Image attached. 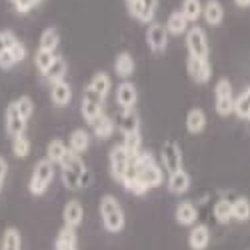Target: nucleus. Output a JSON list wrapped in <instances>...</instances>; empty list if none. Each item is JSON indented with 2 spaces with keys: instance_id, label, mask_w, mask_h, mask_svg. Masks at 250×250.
<instances>
[{
  "instance_id": "obj_1",
  "label": "nucleus",
  "mask_w": 250,
  "mask_h": 250,
  "mask_svg": "<svg viewBox=\"0 0 250 250\" xmlns=\"http://www.w3.org/2000/svg\"><path fill=\"white\" fill-rule=\"evenodd\" d=\"M126 176L138 178L148 190L150 188H158V186L164 182L162 166L156 162V158L148 150H140L136 156H132L130 166H128V170H126Z\"/></svg>"
},
{
  "instance_id": "obj_2",
  "label": "nucleus",
  "mask_w": 250,
  "mask_h": 250,
  "mask_svg": "<svg viewBox=\"0 0 250 250\" xmlns=\"http://www.w3.org/2000/svg\"><path fill=\"white\" fill-rule=\"evenodd\" d=\"M98 212H100V218H102L104 228H106L108 232L118 234L122 228H124V222H126V218H124V210H122L120 202L116 200V196L104 194L100 198V204H98Z\"/></svg>"
},
{
  "instance_id": "obj_3",
  "label": "nucleus",
  "mask_w": 250,
  "mask_h": 250,
  "mask_svg": "<svg viewBox=\"0 0 250 250\" xmlns=\"http://www.w3.org/2000/svg\"><path fill=\"white\" fill-rule=\"evenodd\" d=\"M58 166H60L62 184H64L68 190H80L82 188V178H84V174L88 172L84 160H82L78 154L68 152Z\"/></svg>"
},
{
  "instance_id": "obj_4",
  "label": "nucleus",
  "mask_w": 250,
  "mask_h": 250,
  "mask_svg": "<svg viewBox=\"0 0 250 250\" xmlns=\"http://www.w3.org/2000/svg\"><path fill=\"white\" fill-rule=\"evenodd\" d=\"M52 178H54V164L48 158H40L34 164V170H32V176H30V182H28L30 194L32 196H42L48 190Z\"/></svg>"
},
{
  "instance_id": "obj_5",
  "label": "nucleus",
  "mask_w": 250,
  "mask_h": 250,
  "mask_svg": "<svg viewBox=\"0 0 250 250\" xmlns=\"http://www.w3.org/2000/svg\"><path fill=\"white\" fill-rule=\"evenodd\" d=\"M232 104H234V90L230 80L220 78L214 86V108L220 116H228L232 112Z\"/></svg>"
},
{
  "instance_id": "obj_6",
  "label": "nucleus",
  "mask_w": 250,
  "mask_h": 250,
  "mask_svg": "<svg viewBox=\"0 0 250 250\" xmlns=\"http://www.w3.org/2000/svg\"><path fill=\"white\" fill-rule=\"evenodd\" d=\"M186 48H188V56L208 58V54H210L208 36L200 26H192L186 30Z\"/></svg>"
},
{
  "instance_id": "obj_7",
  "label": "nucleus",
  "mask_w": 250,
  "mask_h": 250,
  "mask_svg": "<svg viewBox=\"0 0 250 250\" xmlns=\"http://www.w3.org/2000/svg\"><path fill=\"white\" fill-rule=\"evenodd\" d=\"M160 166L168 174L182 168V150L174 140H166L160 146Z\"/></svg>"
},
{
  "instance_id": "obj_8",
  "label": "nucleus",
  "mask_w": 250,
  "mask_h": 250,
  "mask_svg": "<svg viewBox=\"0 0 250 250\" xmlns=\"http://www.w3.org/2000/svg\"><path fill=\"white\" fill-rule=\"evenodd\" d=\"M104 98H100L96 92H92L88 86L84 88V94H82V104H80V112L82 118H84L88 124H92L104 110Z\"/></svg>"
},
{
  "instance_id": "obj_9",
  "label": "nucleus",
  "mask_w": 250,
  "mask_h": 250,
  "mask_svg": "<svg viewBox=\"0 0 250 250\" xmlns=\"http://www.w3.org/2000/svg\"><path fill=\"white\" fill-rule=\"evenodd\" d=\"M130 160H132V156L126 152V148H124L122 144H116L110 150V174L116 182H122V178L126 176Z\"/></svg>"
},
{
  "instance_id": "obj_10",
  "label": "nucleus",
  "mask_w": 250,
  "mask_h": 250,
  "mask_svg": "<svg viewBox=\"0 0 250 250\" xmlns=\"http://www.w3.org/2000/svg\"><path fill=\"white\" fill-rule=\"evenodd\" d=\"M186 70H188V76L196 82V84H204V82H208L212 76V68H210L208 58L188 56V60H186Z\"/></svg>"
},
{
  "instance_id": "obj_11",
  "label": "nucleus",
  "mask_w": 250,
  "mask_h": 250,
  "mask_svg": "<svg viewBox=\"0 0 250 250\" xmlns=\"http://www.w3.org/2000/svg\"><path fill=\"white\" fill-rule=\"evenodd\" d=\"M114 98H116V104L122 110H134L136 102H138V90H136V86L132 84V82L122 80L116 86Z\"/></svg>"
},
{
  "instance_id": "obj_12",
  "label": "nucleus",
  "mask_w": 250,
  "mask_h": 250,
  "mask_svg": "<svg viewBox=\"0 0 250 250\" xmlns=\"http://www.w3.org/2000/svg\"><path fill=\"white\" fill-rule=\"evenodd\" d=\"M146 44L152 52L160 54L166 50V46H168V32H166V28L158 22H150L148 28H146Z\"/></svg>"
},
{
  "instance_id": "obj_13",
  "label": "nucleus",
  "mask_w": 250,
  "mask_h": 250,
  "mask_svg": "<svg viewBox=\"0 0 250 250\" xmlns=\"http://www.w3.org/2000/svg\"><path fill=\"white\" fill-rule=\"evenodd\" d=\"M156 8H158V0H136L128 6L130 14L138 20L142 24H150L152 18L156 14Z\"/></svg>"
},
{
  "instance_id": "obj_14",
  "label": "nucleus",
  "mask_w": 250,
  "mask_h": 250,
  "mask_svg": "<svg viewBox=\"0 0 250 250\" xmlns=\"http://www.w3.org/2000/svg\"><path fill=\"white\" fill-rule=\"evenodd\" d=\"M4 120H6V132H8V136H10V138L20 136V134H26V124H28V122H26L22 116H20V112L16 110L14 100L8 104Z\"/></svg>"
},
{
  "instance_id": "obj_15",
  "label": "nucleus",
  "mask_w": 250,
  "mask_h": 250,
  "mask_svg": "<svg viewBox=\"0 0 250 250\" xmlns=\"http://www.w3.org/2000/svg\"><path fill=\"white\" fill-rule=\"evenodd\" d=\"M120 134L122 136H128V134H136L140 132V118L136 114V110H122L118 114V120L114 122Z\"/></svg>"
},
{
  "instance_id": "obj_16",
  "label": "nucleus",
  "mask_w": 250,
  "mask_h": 250,
  "mask_svg": "<svg viewBox=\"0 0 250 250\" xmlns=\"http://www.w3.org/2000/svg\"><path fill=\"white\" fill-rule=\"evenodd\" d=\"M50 100L58 108L68 106L70 100H72V88L66 80H58L54 84H50Z\"/></svg>"
},
{
  "instance_id": "obj_17",
  "label": "nucleus",
  "mask_w": 250,
  "mask_h": 250,
  "mask_svg": "<svg viewBox=\"0 0 250 250\" xmlns=\"http://www.w3.org/2000/svg\"><path fill=\"white\" fill-rule=\"evenodd\" d=\"M66 146H68V150H70L72 154L82 156V154L88 150V146H90V134H88L84 128H76V130H72L70 136H68Z\"/></svg>"
},
{
  "instance_id": "obj_18",
  "label": "nucleus",
  "mask_w": 250,
  "mask_h": 250,
  "mask_svg": "<svg viewBox=\"0 0 250 250\" xmlns=\"http://www.w3.org/2000/svg\"><path fill=\"white\" fill-rule=\"evenodd\" d=\"M174 216H176V222L180 226H194V222L198 220V208L190 200H182L176 206Z\"/></svg>"
},
{
  "instance_id": "obj_19",
  "label": "nucleus",
  "mask_w": 250,
  "mask_h": 250,
  "mask_svg": "<svg viewBox=\"0 0 250 250\" xmlns=\"http://www.w3.org/2000/svg\"><path fill=\"white\" fill-rule=\"evenodd\" d=\"M62 218H64V226H70V228H76L80 226L82 218H84V208H82L80 200H68L64 204V212H62Z\"/></svg>"
},
{
  "instance_id": "obj_20",
  "label": "nucleus",
  "mask_w": 250,
  "mask_h": 250,
  "mask_svg": "<svg viewBox=\"0 0 250 250\" xmlns=\"http://www.w3.org/2000/svg\"><path fill=\"white\" fill-rule=\"evenodd\" d=\"M190 184H192V178H190V174L186 172L184 168L168 174V190L172 194H184V192H188Z\"/></svg>"
},
{
  "instance_id": "obj_21",
  "label": "nucleus",
  "mask_w": 250,
  "mask_h": 250,
  "mask_svg": "<svg viewBox=\"0 0 250 250\" xmlns=\"http://www.w3.org/2000/svg\"><path fill=\"white\" fill-rule=\"evenodd\" d=\"M134 68H136V64H134V58H132L130 52H118L116 54V58H114V72H116L118 78H124V80L130 78L134 74Z\"/></svg>"
},
{
  "instance_id": "obj_22",
  "label": "nucleus",
  "mask_w": 250,
  "mask_h": 250,
  "mask_svg": "<svg viewBox=\"0 0 250 250\" xmlns=\"http://www.w3.org/2000/svg\"><path fill=\"white\" fill-rule=\"evenodd\" d=\"M92 132H94V136L96 138H100V140H106V138H110L112 134H114V130H116V124H114V120L108 116V114H100L92 124Z\"/></svg>"
},
{
  "instance_id": "obj_23",
  "label": "nucleus",
  "mask_w": 250,
  "mask_h": 250,
  "mask_svg": "<svg viewBox=\"0 0 250 250\" xmlns=\"http://www.w3.org/2000/svg\"><path fill=\"white\" fill-rule=\"evenodd\" d=\"M202 18L208 26H218L224 18V8L218 0H208V2L202 6Z\"/></svg>"
},
{
  "instance_id": "obj_24",
  "label": "nucleus",
  "mask_w": 250,
  "mask_h": 250,
  "mask_svg": "<svg viewBox=\"0 0 250 250\" xmlns=\"http://www.w3.org/2000/svg\"><path fill=\"white\" fill-rule=\"evenodd\" d=\"M188 244L192 250H204L210 244V230H208V226H204V224L192 226V230L188 234Z\"/></svg>"
},
{
  "instance_id": "obj_25",
  "label": "nucleus",
  "mask_w": 250,
  "mask_h": 250,
  "mask_svg": "<svg viewBox=\"0 0 250 250\" xmlns=\"http://www.w3.org/2000/svg\"><path fill=\"white\" fill-rule=\"evenodd\" d=\"M88 88H90L92 92H96L100 98L106 100V96H108L110 90H112V80H110V76H108L106 72H96V74L90 78V82H88Z\"/></svg>"
},
{
  "instance_id": "obj_26",
  "label": "nucleus",
  "mask_w": 250,
  "mask_h": 250,
  "mask_svg": "<svg viewBox=\"0 0 250 250\" xmlns=\"http://www.w3.org/2000/svg\"><path fill=\"white\" fill-rule=\"evenodd\" d=\"M206 128V114L202 108H190L186 114V130L190 134H200Z\"/></svg>"
},
{
  "instance_id": "obj_27",
  "label": "nucleus",
  "mask_w": 250,
  "mask_h": 250,
  "mask_svg": "<svg viewBox=\"0 0 250 250\" xmlns=\"http://www.w3.org/2000/svg\"><path fill=\"white\" fill-rule=\"evenodd\" d=\"M164 28H166V32L172 34V36L186 34V30H188V20L182 16L180 10H174V12L168 16V20H166V26H164Z\"/></svg>"
},
{
  "instance_id": "obj_28",
  "label": "nucleus",
  "mask_w": 250,
  "mask_h": 250,
  "mask_svg": "<svg viewBox=\"0 0 250 250\" xmlns=\"http://www.w3.org/2000/svg\"><path fill=\"white\" fill-rule=\"evenodd\" d=\"M66 72H68V64H66V60L62 58V56H56V58H54V62L48 66V70H46L42 76L50 82V84H54V82H58V80H64Z\"/></svg>"
},
{
  "instance_id": "obj_29",
  "label": "nucleus",
  "mask_w": 250,
  "mask_h": 250,
  "mask_svg": "<svg viewBox=\"0 0 250 250\" xmlns=\"http://www.w3.org/2000/svg\"><path fill=\"white\" fill-rule=\"evenodd\" d=\"M68 146H66V142L64 140H60V138H54L48 142V148H46V158L52 162V164H60L62 160H64V156L68 154Z\"/></svg>"
},
{
  "instance_id": "obj_30",
  "label": "nucleus",
  "mask_w": 250,
  "mask_h": 250,
  "mask_svg": "<svg viewBox=\"0 0 250 250\" xmlns=\"http://www.w3.org/2000/svg\"><path fill=\"white\" fill-rule=\"evenodd\" d=\"M232 112L242 118V120H250V86L242 90V94H238L234 98V104H232Z\"/></svg>"
},
{
  "instance_id": "obj_31",
  "label": "nucleus",
  "mask_w": 250,
  "mask_h": 250,
  "mask_svg": "<svg viewBox=\"0 0 250 250\" xmlns=\"http://www.w3.org/2000/svg\"><path fill=\"white\" fill-rule=\"evenodd\" d=\"M60 44V34L56 28H46L42 34H40V40H38V48L42 50H50V52H56Z\"/></svg>"
},
{
  "instance_id": "obj_32",
  "label": "nucleus",
  "mask_w": 250,
  "mask_h": 250,
  "mask_svg": "<svg viewBox=\"0 0 250 250\" xmlns=\"http://www.w3.org/2000/svg\"><path fill=\"white\" fill-rule=\"evenodd\" d=\"M180 12L188 22H198V18L202 16V2L200 0H182Z\"/></svg>"
},
{
  "instance_id": "obj_33",
  "label": "nucleus",
  "mask_w": 250,
  "mask_h": 250,
  "mask_svg": "<svg viewBox=\"0 0 250 250\" xmlns=\"http://www.w3.org/2000/svg\"><path fill=\"white\" fill-rule=\"evenodd\" d=\"M0 250H22V238H20V232L16 230V228L10 226V228L4 230Z\"/></svg>"
},
{
  "instance_id": "obj_34",
  "label": "nucleus",
  "mask_w": 250,
  "mask_h": 250,
  "mask_svg": "<svg viewBox=\"0 0 250 250\" xmlns=\"http://www.w3.org/2000/svg\"><path fill=\"white\" fill-rule=\"evenodd\" d=\"M214 218H216L220 224L230 222V218H232V202L226 200V198H220V200L214 204Z\"/></svg>"
},
{
  "instance_id": "obj_35",
  "label": "nucleus",
  "mask_w": 250,
  "mask_h": 250,
  "mask_svg": "<svg viewBox=\"0 0 250 250\" xmlns=\"http://www.w3.org/2000/svg\"><path fill=\"white\" fill-rule=\"evenodd\" d=\"M56 58V52H50V50H42V48H38L36 54H34V64H36V70L40 74H44L48 70V66L54 62Z\"/></svg>"
},
{
  "instance_id": "obj_36",
  "label": "nucleus",
  "mask_w": 250,
  "mask_h": 250,
  "mask_svg": "<svg viewBox=\"0 0 250 250\" xmlns=\"http://www.w3.org/2000/svg\"><path fill=\"white\" fill-rule=\"evenodd\" d=\"M12 154L16 158H26L30 154V140L26 134H20L12 138Z\"/></svg>"
},
{
  "instance_id": "obj_37",
  "label": "nucleus",
  "mask_w": 250,
  "mask_h": 250,
  "mask_svg": "<svg viewBox=\"0 0 250 250\" xmlns=\"http://www.w3.org/2000/svg\"><path fill=\"white\" fill-rule=\"evenodd\" d=\"M232 218L234 220H240V222H246L250 220V202L246 198H236L232 202Z\"/></svg>"
},
{
  "instance_id": "obj_38",
  "label": "nucleus",
  "mask_w": 250,
  "mask_h": 250,
  "mask_svg": "<svg viewBox=\"0 0 250 250\" xmlns=\"http://www.w3.org/2000/svg\"><path fill=\"white\" fill-rule=\"evenodd\" d=\"M14 104H16V110L20 112V116H22V118L28 122V120L32 118V114H34V102H32V98L20 96V98L14 100Z\"/></svg>"
},
{
  "instance_id": "obj_39",
  "label": "nucleus",
  "mask_w": 250,
  "mask_h": 250,
  "mask_svg": "<svg viewBox=\"0 0 250 250\" xmlns=\"http://www.w3.org/2000/svg\"><path fill=\"white\" fill-rule=\"evenodd\" d=\"M122 146L126 148V152H128L130 156H136V154L142 150V138H140V132L124 136V140H122Z\"/></svg>"
},
{
  "instance_id": "obj_40",
  "label": "nucleus",
  "mask_w": 250,
  "mask_h": 250,
  "mask_svg": "<svg viewBox=\"0 0 250 250\" xmlns=\"http://www.w3.org/2000/svg\"><path fill=\"white\" fill-rule=\"evenodd\" d=\"M16 36L10 32V30H0V54L6 52L14 42H16Z\"/></svg>"
},
{
  "instance_id": "obj_41",
  "label": "nucleus",
  "mask_w": 250,
  "mask_h": 250,
  "mask_svg": "<svg viewBox=\"0 0 250 250\" xmlns=\"http://www.w3.org/2000/svg\"><path fill=\"white\" fill-rule=\"evenodd\" d=\"M38 4H42V0H20V4L16 6V12L18 14H26L32 8H36Z\"/></svg>"
},
{
  "instance_id": "obj_42",
  "label": "nucleus",
  "mask_w": 250,
  "mask_h": 250,
  "mask_svg": "<svg viewBox=\"0 0 250 250\" xmlns=\"http://www.w3.org/2000/svg\"><path fill=\"white\" fill-rule=\"evenodd\" d=\"M6 174H8V162H6L4 156H0V192H2V188H4Z\"/></svg>"
},
{
  "instance_id": "obj_43",
  "label": "nucleus",
  "mask_w": 250,
  "mask_h": 250,
  "mask_svg": "<svg viewBox=\"0 0 250 250\" xmlns=\"http://www.w3.org/2000/svg\"><path fill=\"white\" fill-rule=\"evenodd\" d=\"M56 250H78L76 244H66V242H54Z\"/></svg>"
},
{
  "instance_id": "obj_44",
  "label": "nucleus",
  "mask_w": 250,
  "mask_h": 250,
  "mask_svg": "<svg viewBox=\"0 0 250 250\" xmlns=\"http://www.w3.org/2000/svg\"><path fill=\"white\" fill-rule=\"evenodd\" d=\"M234 4L240 8H248L250 6V0H234Z\"/></svg>"
},
{
  "instance_id": "obj_45",
  "label": "nucleus",
  "mask_w": 250,
  "mask_h": 250,
  "mask_svg": "<svg viewBox=\"0 0 250 250\" xmlns=\"http://www.w3.org/2000/svg\"><path fill=\"white\" fill-rule=\"evenodd\" d=\"M10 4H12V6H14V8H16V6H18V4H20V0H10Z\"/></svg>"
},
{
  "instance_id": "obj_46",
  "label": "nucleus",
  "mask_w": 250,
  "mask_h": 250,
  "mask_svg": "<svg viewBox=\"0 0 250 250\" xmlns=\"http://www.w3.org/2000/svg\"><path fill=\"white\" fill-rule=\"evenodd\" d=\"M132 2H136V0H126V4H128V6H130Z\"/></svg>"
}]
</instances>
